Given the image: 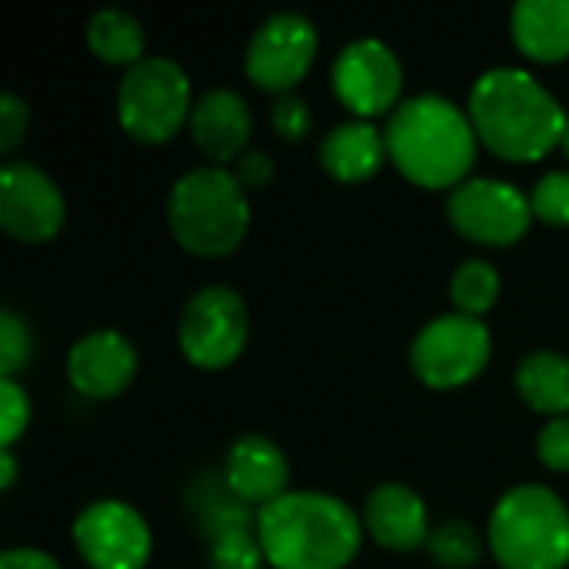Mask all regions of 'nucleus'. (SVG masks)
Here are the masks:
<instances>
[{
  "mask_svg": "<svg viewBox=\"0 0 569 569\" xmlns=\"http://www.w3.org/2000/svg\"><path fill=\"white\" fill-rule=\"evenodd\" d=\"M477 140L510 163H537L563 143V103L527 70L493 67L477 77L467 103Z\"/></svg>",
  "mask_w": 569,
  "mask_h": 569,
  "instance_id": "obj_1",
  "label": "nucleus"
},
{
  "mask_svg": "<svg viewBox=\"0 0 569 569\" xmlns=\"http://www.w3.org/2000/svg\"><path fill=\"white\" fill-rule=\"evenodd\" d=\"M390 163L423 190H457L477 160V130L470 113L440 93L403 100L387 120Z\"/></svg>",
  "mask_w": 569,
  "mask_h": 569,
  "instance_id": "obj_2",
  "label": "nucleus"
},
{
  "mask_svg": "<svg viewBox=\"0 0 569 569\" xmlns=\"http://www.w3.org/2000/svg\"><path fill=\"white\" fill-rule=\"evenodd\" d=\"M363 533V520L343 500L317 490H290L257 517V537L273 569H347Z\"/></svg>",
  "mask_w": 569,
  "mask_h": 569,
  "instance_id": "obj_3",
  "label": "nucleus"
},
{
  "mask_svg": "<svg viewBox=\"0 0 569 569\" xmlns=\"http://www.w3.org/2000/svg\"><path fill=\"white\" fill-rule=\"evenodd\" d=\"M173 240L193 257H227L250 230V193L227 167H197L183 173L167 197Z\"/></svg>",
  "mask_w": 569,
  "mask_h": 569,
  "instance_id": "obj_4",
  "label": "nucleus"
},
{
  "mask_svg": "<svg viewBox=\"0 0 569 569\" xmlns=\"http://www.w3.org/2000/svg\"><path fill=\"white\" fill-rule=\"evenodd\" d=\"M487 547L503 569H563L569 563V510L540 483L507 490L487 527Z\"/></svg>",
  "mask_w": 569,
  "mask_h": 569,
  "instance_id": "obj_5",
  "label": "nucleus"
},
{
  "mask_svg": "<svg viewBox=\"0 0 569 569\" xmlns=\"http://www.w3.org/2000/svg\"><path fill=\"white\" fill-rule=\"evenodd\" d=\"M193 97L187 70L170 57H143L117 90V117L127 137L140 143H170L190 123Z\"/></svg>",
  "mask_w": 569,
  "mask_h": 569,
  "instance_id": "obj_6",
  "label": "nucleus"
},
{
  "mask_svg": "<svg viewBox=\"0 0 569 569\" xmlns=\"http://www.w3.org/2000/svg\"><path fill=\"white\" fill-rule=\"evenodd\" d=\"M493 353V337L483 320L443 313L430 320L410 343V370L430 390H457L477 380Z\"/></svg>",
  "mask_w": 569,
  "mask_h": 569,
  "instance_id": "obj_7",
  "label": "nucleus"
},
{
  "mask_svg": "<svg viewBox=\"0 0 569 569\" xmlns=\"http://www.w3.org/2000/svg\"><path fill=\"white\" fill-rule=\"evenodd\" d=\"M250 333L247 303L230 287H203L197 290L177 323L180 353L197 370H227L240 360Z\"/></svg>",
  "mask_w": 569,
  "mask_h": 569,
  "instance_id": "obj_8",
  "label": "nucleus"
},
{
  "mask_svg": "<svg viewBox=\"0 0 569 569\" xmlns=\"http://www.w3.org/2000/svg\"><path fill=\"white\" fill-rule=\"evenodd\" d=\"M447 217L460 237L480 247H513L527 237L533 223L530 193L507 180L470 177L450 190Z\"/></svg>",
  "mask_w": 569,
  "mask_h": 569,
  "instance_id": "obj_9",
  "label": "nucleus"
},
{
  "mask_svg": "<svg viewBox=\"0 0 569 569\" xmlns=\"http://www.w3.org/2000/svg\"><path fill=\"white\" fill-rule=\"evenodd\" d=\"M320 50L317 27L303 13L267 17L247 43V77L267 93H293V87L310 73Z\"/></svg>",
  "mask_w": 569,
  "mask_h": 569,
  "instance_id": "obj_10",
  "label": "nucleus"
},
{
  "mask_svg": "<svg viewBox=\"0 0 569 569\" xmlns=\"http://www.w3.org/2000/svg\"><path fill=\"white\" fill-rule=\"evenodd\" d=\"M337 100L357 113V120L383 117L403 93V63L383 40H353L333 60Z\"/></svg>",
  "mask_w": 569,
  "mask_h": 569,
  "instance_id": "obj_11",
  "label": "nucleus"
},
{
  "mask_svg": "<svg viewBox=\"0 0 569 569\" xmlns=\"http://www.w3.org/2000/svg\"><path fill=\"white\" fill-rule=\"evenodd\" d=\"M73 543L90 569H143L153 540L147 520L123 500H97L73 523Z\"/></svg>",
  "mask_w": 569,
  "mask_h": 569,
  "instance_id": "obj_12",
  "label": "nucleus"
},
{
  "mask_svg": "<svg viewBox=\"0 0 569 569\" xmlns=\"http://www.w3.org/2000/svg\"><path fill=\"white\" fill-rule=\"evenodd\" d=\"M67 203L53 177L27 160H10L0 170V227L20 243H47L60 233Z\"/></svg>",
  "mask_w": 569,
  "mask_h": 569,
  "instance_id": "obj_13",
  "label": "nucleus"
},
{
  "mask_svg": "<svg viewBox=\"0 0 569 569\" xmlns=\"http://www.w3.org/2000/svg\"><path fill=\"white\" fill-rule=\"evenodd\" d=\"M137 377V350L117 330H93L67 353V380L87 400H113Z\"/></svg>",
  "mask_w": 569,
  "mask_h": 569,
  "instance_id": "obj_14",
  "label": "nucleus"
},
{
  "mask_svg": "<svg viewBox=\"0 0 569 569\" xmlns=\"http://www.w3.org/2000/svg\"><path fill=\"white\" fill-rule=\"evenodd\" d=\"M190 137L193 147L213 163H237L247 153V143L253 137V113L250 103L227 87L207 90L190 113Z\"/></svg>",
  "mask_w": 569,
  "mask_h": 569,
  "instance_id": "obj_15",
  "label": "nucleus"
},
{
  "mask_svg": "<svg viewBox=\"0 0 569 569\" xmlns=\"http://www.w3.org/2000/svg\"><path fill=\"white\" fill-rule=\"evenodd\" d=\"M223 477L230 490L253 510H263L290 493V460L273 440L260 433L240 437L230 447L223 460Z\"/></svg>",
  "mask_w": 569,
  "mask_h": 569,
  "instance_id": "obj_16",
  "label": "nucleus"
},
{
  "mask_svg": "<svg viewBox=\"0 0 569 569\" xmlns=\"http://www.w3.org/2000/svg\"><path fill=\"white\" fill-rule=\"evenodd\" d=\"M363 530L393 553H413L430 540L427 503L403 483H380L363 507Z\"/></svg>",
  "mask_w": 569,
  "mask_h": 569,
  "instance_id": "obj_17",
  "label": "nucleus"
},
{
  "mask_svg": "<svg viewBox=\"0 0 569 569\" xmlns=\"http://www.w3.org/2000/svg\"><path fill=\"white\" fill-rule=\"evenodd\" d=\"M387 160V133L370 120L340 123L320 140V167L340 183H367Z\"/></svg>",
  "mask_w": 569,
  "mask_h": 569,
  "instance_id": "obj_18",
  "label": "nucleus"
},
{
  "mask_svg": "<svg viewBox=\"0 0 569 569\" xmlns=\"http://www.w3.org/2000/svg\"><path fill=\"white\" fill-rule=\"evenodd\" d=\"M510 33L533 63L569 60V0H520L510 13Z\"/></svg>",
  "mask_w": 569,
  "mask_h": 569,
  "instance_id": "obj_19",
  "label": "nucleus"
},
{
  "mask_svg": "<svg viewBox=\"0 0 569 569\" xmlns=\"http://www.w3.org/2000/svg\"><path fill=\"white\" fill-rule=\"evenodd\" d=\"M187 513L193 517L200 537L207 543L233 533V530H257L260 510L247 507L227 483L223 473H203L187 490Z\"/></svg>",
  "mask_w": 569,
  "mask_h": 569,
  "instance_id": "obj_20",
  "label": "nucleus"
},
{
  "mask_svg": "<svg viewBox=\"0 0 569 569\" xmlns=\"http://www.w3.org/2000/svg\"><path fill=\"white\" fill-rule=\"evenodd\" d=\"M520 400L543 417H569V357L557 350H533L517 367Z\"/></svg>",
  "mask_w": 569,
  "mask_h": 569,
  "instance_id": "obj_21",
  "label": "nucleus"
},
{
  "mask_svg": "<svg viewBox=\"0 0 569 569\" xmlns=\"http://www.w3.org/2000/svg\"><path fill=\"white\" fill-rule=\"evenodd\" d=\"M87 43L97 60L110 67H137L147 50L140 20L127 10H97L87 23Z\"/></svg>",
  "mask_w": 569,
  "mask_h": 569,
  "instance_id": "obj_22",
  "label": "nucleus"
},
{
  "mask_svg": "<svg viewBox=\"0 0 569 569\" xmlns=\"http://www.w3.org/2000/svg\"><path fill=\"white\" fill-rule=\"evenodd\" d=\"M500 297V273L487 260H467L450 277V303L463 317H483Z\"/></svg>",
  "mask_w": 569,
  "mask_h": 569,
  "instance_id": "obj_23",
  "label": "nucleus"
},
{
  "mask_svg": "<svg viewBox=\"0 0 569 569\" xmlns=\"http://www.w3.org/2000/svg\"><path fill=\"white\" fill-rule=\"evenodd\" d=\"M427 553L440 569H473L483 557V540L470 523L447 520L437 530H430Z\"/></svg>",
  "mask_w": 569,
  "mask_h": 569,
  "instance_id": "obj_24",
  "label": "nucleus"
},
{
  "mask_svg": "<svg viewBox=\"0 0 569 569\" xmlns=\"http://www.w3.org/2000/svg\"><path fill=\"white\" fill-rule=\"evenodd\" d=\"M267 557L257 530H233L210 543V569H263Z\"/></svg>",
  "mask_w": 569,
  "mask_h": 569,
  "instance_id": "obj_25",
  "label": "nucleus"
},
{
  "mask_svg": "<svg viewBox=\"0 0 569 569\" xmlns=\"http://www.w3.org/2000/svg\"><path fill=\"white\" fill-rule=\"evenodd\" d=\"M533 217L550 227H569V170H553L537 180L530 193Z\"/></svg>",
  "mask_w": 569,
  "mask_h": 569,
  "instance_id": "obj_26",
  "label": "nucleus"
},
{
  "mask_svg": "<svg viewBox=\"0 0 569 569\" xmlns=\"http://www.w3.org/2000/svg\"><path fill=\"white\" fill-rule=\"evenodd\" d=\"M33 357V337L30 327L13 313H0V380H13L20 367H27Z\"/></svg>",
  "mask_w": 569,
  "mask_h": 569,
  "instance_id": "obj_27",
  "label": "nucleus"
},
{
  "mask_svg": "<svg viewBox=\"0 0 569 569\" xmlns=\"http://www.w3.org/2000/svg\"><path fill=\"white\" fill-rule=\"evenodd\" d=\"M30 423V400L17 380H0V447L10 450Z\"/></svg>",
  "mask_w": 569,
  "mask_h": 569,
  "instance_id": "obj_28",
  "label": "nucleus"
},
{
  "mask_svg": "<svg viewBox=\"0 0 569 569\" xmlns=\"http://www.w3.org/2000/svg\"><path fill=\"white\" fill-rule=\"evenodd\" d=\"M270 123L283 140H303L313 127L310 103L297 93H283V97H277V103L270 110Z\"/></svg>",
  "mask_w": 569,
  "mask_h": 569,
  "instance_id": "obj_29",
  "label": "nucleus"
},
{
  "mask_svg": "<svg viewBox=\"0 0 569 569\" xmlns=\"http://www.w3.org/2000/svg\"><path fill=\"white\" fill-rule=\"evenodd\" d=\"M537 457L547 470L569 473V417L550 420L537 437Z\"/></svg>",
  "mask_w": 569,
  "mask_h": 569,
  "instance_id": "obj_30",
  "label": "nucleus"
},
{
  "mask_svg": "<svg viewBox=\"0 0 569 569\" xmlns=\"http://www.w3.org/2000/svg\"><path fill=\"white\" fill-rule=\"evenodd\" d=\"M27 127H30V107L27 100L13 97V93H3L0 97V150L10 153L20 147V140L27 137Z\"/></svg>",
  "mask_w": 569,
  "mask_h": 569,
  "instance_id": "obj_31",
  "label": "nucleus"
},
{
  "mask_svg": "<svg viewBox=\"0 0 569 569\" xmlns=\"http://www.w3.org/2000/svg\"><path fill=\"white\" fill-rule=\"evenodd\" d=\"M233 177H237V183L247 190V193H257V190H267L270 183H273V177H277V167H273V160L267 157V153H260V150H247L233 167Z\"/></svg>",
  "mask_w": 569,
  "mask_h": 569,
  "instance_id": "obj_32",
  "label": "nucleus"
},
{
  "mask_svg": "<svg viewBox=\"0 0 569 569\" xmlns=\"http://www.w3.org/2000/svg\"><path fill=\"white\" fill-rule=\"evenodd\" d=\"M0 569H60V563L50 553H43V550L17 547V550H3Z\"/></svg>",
  "mask_w": 569,
  "mask_h": 569,
  "instance_id": "obj_33",
  "label": "nucleus"
},
{
  "mask_svg": "<svg viewBox=\"0 0 569 569\" xmlns=\"http://www.w3.org/2000/svg\"><path fill=\"white\" fill-rule=\"evenodd\" d=\"M17 483V460L13 450H0V490H10Z\"/></svg>",
  "mask_w": 569,
  "mask_h": 569,
  "instance_id": "obj_34",
  "label": "nucleus"
},
{
  "mask_svg": "<svg viewBox=\"0 0 569 569\" xmlns=\"http://www.w3.org/2000/svg\"><path fill=\"white\" fill-rule=\"evenodd\" d=\"M560 147H563V153L569 157V120H567V130H563V143H560Z\"/></svg>",
  "mask_w": 569,
  "mask_h": 569,
  "instance_id": "obj_35",
  "label": "nucleus"
}]
</instances>
